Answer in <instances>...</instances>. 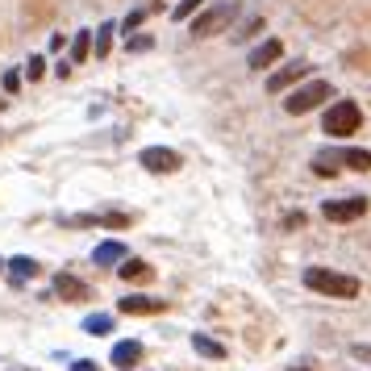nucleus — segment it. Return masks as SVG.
Here are the masks:
<instances>
[{"instance_id":"obj_1","label":"nucleus","mask_w":371,"mask_h":371,"mask_svg":"<svg viewBox=\"0 0 371 371\" xmlns=\"http://www.w3.org/2000/svg\"><path fill=\"white\" fill-rule=\"evenodd\" d=\"M301 284L313 288V292H322V297H330V301H355L359 297V280L355 276H342L334 267H305L301 271Z\"/></svg>"},{"instance_id":"obj_2","label":"nucleus","mask_w":371,"mask_h":371,"mask_svg":"<svg viewBox=\"0 0 371 371\" xmlns=\"http://www.w3.org/2000/svg\"><path fill=\"white\" fill-rule=\"evenodd\" d=\"M371 171V150L363 146H322L313 155V171L317 175H334V171Z\"/></svg>"},{"instance_id":"obj_3","label":"nucleus","mask_w":371,"mask_h":371,"mask_svg":"<svg viewBox=\"0 0 371 371\" xmlns=\"http://www.w3.org/2000/svg\"><path fill=\"white\" fill-rule=\"evenodd\" d=\"M326 100H334V84L330 79H305V84H297V88L284 92V113L305 117V113L322 109Z\"/></svg>"},{"instance_id":"obj_4","label":"nucleus","mask_w":371,"mask_h":371,"mask_svg":"<svg viewBox=\"0 0 371 371\" xmlns=\"http://www.w3.org/2000/svg\"><path fill=\"white\" fill-rule=\"evenodd\" d=\"M359 125H363V109L355 100H330L322 113V134H330V138H347Z\"/></svg>"},{"instance_id":"obj_5","label":"nucleus","mask_w":371,"mask_h":371,"mask_svg":"<svg viewBox=\"0 0 371 371\" xmlns=\"http://www.w3.org/2000/svg\"><path fill=\"white\" fill-rule=\"evenodd\" d=\"M238 17V0H217L209 8H200V17H192V38H213V33H226L230 21Z\"/></svg>"},{"instance_id":"obj_6","label":"nucleus","mask_w":371,"mask_h":371,"mask_svg":"<svg viewBox=\"0 0 371 371\" xmlns=\"http://www.w3.org/2000/svg\"><path fill=\"white\" fill-rule=\"evenodd\" d=\"M138 163H142L146 171H155V175H171V171L184 167V155L171 150V146H146V150L138 155Z\"/></svg>"},{"instance_id":"obj_7","label":"nucleus","mask_w":371,"mask_h":371,"mask_svg":"<svg viewBox=\"0 0 371 371\" xmlns=\"http://www.w3.org/2000/svg\"><path fill=\"white\" fill-rule=\"evenodd\" d=\"M301 79H309V63H305V58H292V63H284L280 71L267 75V92H271V96H284V92L297 88Z\"/></svg>"},{"instance_id":"obj_8","label":"nucleus","mask_w":371,"mask_h":371,"mask_svg":"<svg viewBox=\"0 0 371 371\" xmlns=\"http://www.w3.org/2000/svg\"><path fill=\"white\" fill-rule=\"evenodd\" d=\"M368 213V196H342V200H326L322 217L326 221H359Z\"/></svg>"},{"instance_id":"obj_9","label":"nucleus","mask_w":371,"mask_h":371,"mask_svg":"<svg viewBox=\"0 0 371 371\" xmlns=\"http://www.w3.org/2000/svg\"><path fill=\"white\" fill-rule=\"evenodd\" d=\"M142 355H146V347L138 342V338H121V342H113V355H109V363L117 371H134L142 363Z\"/></svg>"},{"instance_id":"obj_10","label":"nucleus","mask_w":371,"mask_h":371,"mask_svg":"<svg viewBox=\"0 0 371 371\" xmlns=\"http://www.w3.org/2000/svg\"><path fill=\"white\" fill-rule=\"evenodd\" d=\"M284 58V42L280 38H267V42H259L251 54H246V67L251 71H267V67H276Z\"/></svg>"},{"instance_id":"obj_11","label":"nucleus","mask_w":371,"mask_h":371,"mask_svg":"<svg viewBox=\"0 0 371 371\" xmlns=\"http://www.w3.org/2000/svg\"><path fill=\"white\" fill-rule=\"evenodd\" d=\"M125 255H129V251H125L121 238H104V242L92 251V263H96V267H113V263H121Z\"/></svg>"},{"instance_id":"obj_12","label":"nucleus","mask_w":371,"mask_h":371,"mask_svg":"<svg viewBox=\"0 0 371 371\" xmlns=\"http://www.w3.org/2000/svg\"><path fill=\"white\" fill-rule=\"evenodd\" d=\"M54 297H63V301H84V297H88V284L75 280L71 271H58V276H54Z\"/></svg>"},{"instance_id":"obj_13","label":"nucleus","mask_w":371,"mask_h":371,"mask_svg":"<svg viewBox=\"0 0 371 371\" xmlns=\"http://www.w3.org/2000/svg\"><path fill=\"white\" fill-rule=\"evenodd\" d=\"M4 267H8V276H13V284H25V280H33V276L42 271L38 259H29V255H13Z\"/></svg>"},{"instance_id":"obj_14","label":"nucleus","mask_w":371,"mask_h":371,"mask_svg":"<svg viewBox=\"0 0 371 371\" xmlns=\"http://www.w3.org/2000/svg\"><path fill=\"white\" fill-rule=\"evenodd\" d=\"M121 313H159V309H167V301H159V297H121V305H117Z\"/></svg>"},{"instance_id":"obj_15","label":"nucleus","mask_w":371,"mask_h":371,"mask_svg":"<svg viewBox=\"0 0 371 371\" xmlns=\"http://www.w3.org/2000/svg\"><path fill=\"white\" fill-rule=\"evenodd\" d=\"M192 351L200 359H226V347L217 338H209V334H192Z\"/></svg>"},{"instance_id":"obj_16","label":"nucleus","mask_w":371,"mask_h":371,"mask_svg":"<svg viewBox=\"0 0 371 371\" xmlns=\"http://www.w3.org/2000/svg\"><path fill=\"white\" fill-rule=\"evenodd\" d=\"M113 33H117V21H104V25H100V29L92 33V50H96L100 58L109 54V46H113Z\"/></svg>"},{"instance_id":"obj_17","label":"nucleus","mask_w":371,"mask_h":371,"mask_svg":"<svg viewBox=\"0 0 371 371\" xmlns=\"http://www.w3.org/2000/svg\"><path fill=\"white\" fill-rule=\"evenodd\" d=\"M84 334H92V338L113 334V313H92V317H84Z\"/></svg>"},{"instance_id":"obj_18","label":"nucleus","mask_w":371,"mask_h":371,"mask_svg":"<svg viewBox=\"0 0 371 371\" xmlns=\"http://www.w3.org/2000/svg\"><path fill=\"white\" fill-rule=\"evenodd\" d=\"M88 54H92V29H79L71 38V63H84Z\"/></svg>"},{"instance_id":"obj_19","label":"nucleus","mask_w":371,"mask_h":371,"mask_svg":"<svg viewBox=\"0 0 371 371\" xmlns=\"http://www.w3.org/2000/svg\"><path fill=\"white\" fill-rule=\"evenodd\" d=\"M117 276H121V280H142V276H150V267H146L142 259H129V255H125L121 267H117Z\"/></svg>"},{"instance_id":"obj_20","label":"nucleus","mask_w":371,"mask_h":371,"mask_svg":"<svg viewBox=\"0 0 371 371\" xmlns=\"http://www.w3.org/2000/svg\"><path fill=\"white\" fill-rule=\"evenodd\" d=\"M263 29V17H246L242 25H238V33H234V42H246V38H255Z\"/></svg>"},{"instance_id":"obj_21","label":"nucleus","mask_w":371,"mask_h":371,"mask_svg":"<svg viewBox=\"0 0 371 371\" xmlns=\"http://www.w3.org/2000/svg\"><path fill=\"white\" fill-rule=\"evenodd\" d=\"M200 4H205V0H180V4L171 8V17H175V21H188V17H192Z\"/></svg>"},{"instance_id":"obj_22","label":"nucleus","mask_w":371,"mask_h":371,"mask_svg":"<svg viewBox=\"0 0 371 371\" xmlns=\"http://www.w3.org/2000/svg\"><path fill=\"white\" fill-rule=\"evenodd\" d=\"M150 46H155V38H150V33H138V38H129V42H125V50H129V54H142V50H150Z\"/></svg>"},{"instance_id":"obj_23","label":"nucleus","mask_w":371,"mask_h":371,"mask_svg":"<svg viewBox=\"0 0 371 371\" xmlns=\"http://www.w3.org/2000/svg\"><path fill=\"white\" fill-rule=\"evenodd\" d=\"M25 75H29V79H42V75H46V58H42V54H33V58L25 63Z\"/></svg>"},{"instance_id":"obj_24","label":"nucleus","mask_w":371,"mask_h":371,"mask_svg":"<svg viewBox=\"0 0 371 371\" xmlns=\"http://www.w3.org/2000/svg\"><path fill=\"white\" fill-rule=\"evenodd\" d=\"M142 21H146V8H134V13H129V17H125L121 25H117V29H125V33H129V29H138Z\"/></svg>"},{"instance_id":"obj_25","label":"nucleus","mask_w":371,"mask_h":371,"mask_svg":"<svg viewBox=\"0 0 371 371\" xmlns=\"http://www.w3.org/2000/svg\"><path fill=\"white\" fill-rule=\"evenodd\" d=\"M351 355H355L359 363H371V342H355V347H351Z\"/></svg>"},{"instance_id":"obj_26","label":"nucleus","mask_w":371,"mask_h":371,"mask_svg":"<svg viewBox=\"0 0 371 371\" xmlns=\"http://www.w3.org/2000/svg\"><path fill=\"white\" fill-rule=\"evenodd\" d=\"M21 88V71H4V92H17Z\"/></svg>"},{"instance_id":"obj_27","label":"nucleus","mask_w":371,"mask_h":371,"mask_svg":"<svg viewBox=\"0 0 371 371\" xmlns=\"http://www.w3.org/2000/svg\"><path fill=\"white\" fill-rule=\"evenodd\" d=\"M71 371H100V368H96L92 359H75V363H71Z\"/></svg>"},{"instance_id":"obj_28","label":"nucleus","mask_w":371,"mask_h":371,"mask_svg":"<svg viewBox=\"0 0 371 371\" xmlns=\"http://www.w3.org/2000/svg\"><path fill=\"white\" fill-rule=\"evenodd\" d=\"M4 371H33V368H4Z\"/></svg>"},{"instance_id":"obj_29","label":"nucleus","mask_w":371,"mask_h":371,"mask_svg":"<svg viewBox=\"0 0 371 371\" xmlns=\"http://www.w3.org/2000/svg\"><path fill=\"white\" fill-rule=\"evenodd\" d=\"M0 271H4V259H0Z\"/></svg>"}]
</instances>
